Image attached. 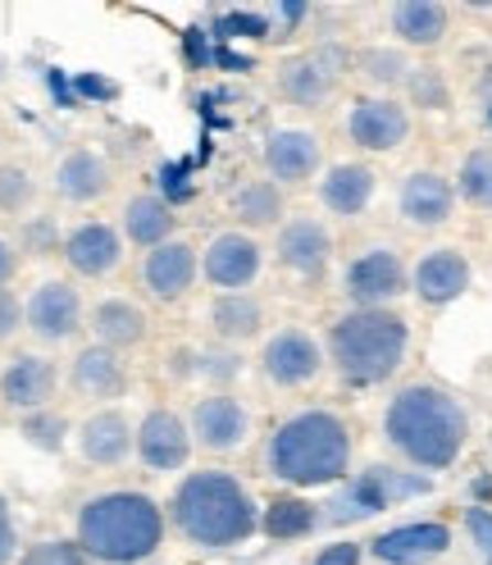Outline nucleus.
Instances as JSON below:
<instances>
[{"label":"nucleus","instance_id":"nucleus-32","mask_svg":"<svg viewBox=\"0 0 492 565\" xmlns=\"http://www.w3.org/2000/svg\"><path fill=\"white\" fill-rule=\"evenodd\" d=\"M320 524H324V511L306 492H278V498L260 502V534L269 543H301Z\"/></svg>","mask_w":492,"mask_h":565},{"label":"nucleus","instance_id":"nucleus-37","mask_svg":"<svg viewBox=\"0 0 492 565\" xmlns=\"http://www.w3.org/2000/svg\"><path fill=\"white\" fill-rule=\"evenodd\" d=\"M19 434L23 443H32L38 451H64L68 443V415H60V406H46V411H32V415H19Z\"/></svg>","mask_w":492,"mask_h":565},{"label":"nucleus","instance_id":"nucleus-8","mask_svg":"<svg viewBox=\"0 0 492 565\" xmlns=\"http://www.w3.org/2000/svg\"><path fill=\"white\" fill-rule=\"evenodd\" d=\"M256 370L278 393H306V387H314L329 370L324 338L310 333L306 324H278L260 338Z\"/></svg>","mask_w":492,"mask_h":565},{"label":"nucleus","instance_id":"nucleus-4","mask_svg":"<svg viewBox=\"0 0 492 565\" xmlns=\"http://www.w3.org/2000/svg\"><path fill=\"white\" fill-rule=\"evenodd\" d=\"M74 539L92 565H147L169 543V515L147 488H100L78 502Z\"/></svg>","mask_w":492,"mask_h":565},{"label":"nucleus","instance_id":"nucleus-24","mask_svg":"<svg viewBox=\"0 0 492 565\" xmlns=\"http://www.w3.org/2000/svg\"><path fill=\"white\" fill-rule=\"evenodd\" d=\"M456 529L447 520H406L370 539L374 565H434L451 552Z\"/></svg>","mask_w":492,"mask_h":565},{"label":"nucleus","instance_id":"nucleus-1","mask_svg":"<svg viewBox=\"0 0 492 565\" xmlns=\"http://www.w3.org/2000/svg\"><path fill=\"white\" fill-rule=\"evenodd\" d=\"M260 470L284 492H324L356 475V424L338 406H297L260 443Z\"/></svg>","mask_w":492,"mask_h":565},{"label":"nucleus","instance_id":"nucleus-9","mask_svg":"<svg viewBox=\"0 0 492 565\" xmlns=\"http://www.w3.org/2000/svg\"><path fill=\"white\" fill-rule=\"evenodd\" d=\"M406 292H410V265L388 242L361 246L342 265V297L351 310H397Z\"/></svg>","mask_w":492,"mask_h":565},{"label":"nucleus","instance_id":"nucleus-17","mask_svg":"<svg viewBox=\"0 0 492 565\" xmlns=\"http://www.w3.org/2000/svg\"><path fill=\"white\" fill-rule=\"evenodd\" d=\"M201 282V246L192 237H173L137 260V288L156 306H183Z\"/></svg>","mask_w":492,"mask_h":565},{"label":"nucleus","instance_id":"nucleus-28","mask_svg":"<svg viewBox=\"0 0 492 565\" xmlns=\"http://www.w3.org/2000/svg\"><path fill=\"white\" fill-rule=\"evenodd\" d=\"M265 324H269V310L256 292H215L205 306V333L210 342H220V347H246V342H256L265 338Z\"/></svg>","mask_w":492,"mask_h":565},{"label":"nucleus","instance_id":"nucleus-40","mask_svg":"<svg viewBox=\"0 0 492 565\" xmlns=\"http://www.w3.org/2000/svg\"><path fill=\"white\" fill-rule=\"evenodd\" d=\"M23 333V297L14 288H0V347H10Z\"/></svg>","mask_w":492,"mask_h":565},{"label":"nucleus","instance_id":"nucleus-43","mask_svg":"<svg viewBox=\"0 0 492 565\" xmlns=\"http://www.w3.org/2000/svg\"><path fill=\"white\" fill-rule=\"evenodd\" d=\"M19 265H23V252L10 233H0V288H14L19 278Z\"/></svg>","mask_w":492,"mask_h":565},{"label":"nucleus","instance_id":"nucleus-30","mask_svg":"<svg viewBox=\"0 0 492 565\" xmlns=\"http://www.w3.org/2000/svg\"><path fill=\"white\" fill-rule=\"evenodd\" d=\"M119 233L128 246H137V252L147 256L156 246L179 237V210H173L160 192H132L119 210Z\"/></svg>","mask_w":492,"mask_h":565},{"label":"nucleus","instance_id":"nucleus-22","mask_svg":"<svg viewBox=\"0 0 492 565\" xmlns=\"http://www.w3.org/2000/svg\"><path fill=\"white\" fill-rule=\"evenodd\" d=\"M74 443L92 470H119L137 456V424L124 406H92L78 419Z\"/></svg>","mask_w":492,"mask_h":565},{"label":"nucleus","instance_id":"nucleus-19","mask_svg":"<svg viewBox=\"0 0 492 565\" xmlns=\"http://www.w3.org/2000/svg\"><path fill=\"white\" fill-rule=\"evenodd\" d=\"M60 387H64V370L51 351H14L0 365V406L10 415H32L55 406Z\"/></svg>","mask_w":492,"mask_h":565},{"label":"nucleus","instance_id":"nucleus-12","mask_svg":"<svg viewBox=\"0 0 492 565\" xmlns=\"http://www.w3.org/2000/svg\"><path fill=\"white\" fill-rule=\"evenodd\" d=\"M342 132L356 151L365 156H393L402 151L410 132H415V115L402 96H383V92H361L346 100L342 115Z\"/></svg>","mask_w":492,"mask_h":565},{"label":"nucleus","instance_id":"nucleus-31","mask_svg":"<svg viewBox=\"0 0 492 565\" xmlns=\"http://www.w3.org/2000/svg\"><path fill=\"white\" fill-rule=\"evenodd\" d=\"M228 215H233V228H246V233H265V228H278L292 210H288V192L278 188L274 179H242L233 192H228Z\"/></svg>","mask_w":492,"mask_h":565},{"label":"nucleus","instance_id":"nucleus-39","mask_svg":"<svg viewBox=\"0 0 492 565\" xmlns=\"http://www.w3.org/2000/svg\"><path fill=\"white\" fill-rule=\"evenodd\" d=\"M365 556H370L365 543H356V539H338V543H324L320 552H314L310 565H365Z\"/></svg>","mask_w":492,"mask_h":565},{"label":"nucleus","instance_id":"nucleus-14","mask_svg":"<svg viewBox=\"0 0 492 565\" xmlns=\"http://www.w3.org/2000/svg\"><path fill=\"white\" fill-rule=\"evenodd\" d=\"M269 246L246 228H220L201 246V282L215 292H252L265 274Z\"/></svg>","mask_w":492,"mask_h":565},{"label":"nucleus","instance_id":"nucleus-7","mask_svg":"<svg viewBox=\"0 0 492 565\" xmlns=\"http://www.w3.org/2000/svg\"><path fill=\"white\" fill-rule=\"evenodd\" d=\"M434 492V479L419 475V470H397V466H365L351 475L324 511V520L333 524H351V520H370V515H383L388 507H402V502H415V498H429Z\"/></svg>","mask_w":492,"mask_h":565},{"label":"nucleus","instance_id":"nucleus-16","mask_svg":"<svg viewBox=\"0 0 492 565\" xmlns=\"http://www.w3.org/2000/svg\"><path fill=\"white\" fill-rule=\"evenodd\" d=\"M274 260L284 274L301 278V282H314V278H324L329 265H333V252H338V242H333V228L324 215H310V210H292V215L274 228Z\"/></svg>","mask_w":492,"mask_h":565},{"label":"nucleus","instance_id":"nucleus-36","mask_svg":"<svg viewBox=\"0 0 492 565\" xmlns=\"http://www.w3.org/2000/svg\"><path fill=\"white\" fill-rule=\"evenodd\" d=\"M38 196H42V183H38V173H32V164L0 160V215L23 220L28 210L38 205Z\"/></svg>","mask_w":492,"mask_h":565},{"label":"nucleus","instance_id":"nucleus-20","mask_svg":"<svg viewBox=\"0 0 492 565\" xmlns=\"http://www.w3.org/2000/svg\"><path fill=\"white\" fill-rule=\"evenodd\" d=\"M64 383H68V393L92 406H119V397H128V387H132V365L124 351H110L100 342H78V351L68 356Z\"/></svg>","mask_w":492,"mask_h":565},{"label":"nucleus","instance_id":"nucleus-33","mask_svg":"<svg viewBox=\"0 0 492 565\" xmlns=\"http://www.w3.org/2000/svg\"><path fill=\"white\" fill-rule=\"evenodd\" d=\"M451 183H456V201L461 205L479 210V215H492V141H479V147L461 156Z\"/></svg>","mask_w":492,"mask_h":565},{"label":"nucleus","instance_id":"nucleus-27","mask_svg":"<svg viewBox=\"0 0 492 565\" xmlns=\"http://www.w3.org/2000/svg\"><path fill=\"white\" fill-rule=\"evenodd\" d=\"M314 196L329 220H361L378 196V173L365 160H333L314 183Z\"/></svg>","mask_w":492,"mask_h":565},{"label":"nucleus","instance_id":"nucleus-15","mask_svg":"<svg viewBox=\"0 0 492 565\" xmlns=\"http://www.w3.org/2000/svg\"><path fill=\"white\" fill-rule=\"evenodd\" d=\"M192 456H196V443H192L188 411L169 406V402L147 406L142 419H137V461H142V470H151V475H188Z\"/></svg>","mask_w":492,"mask_h":565},{"label":"nucleus","instance_id":"nucleus-2","mask_svg":"<svg viewBox=\"0 0 492 565\" xmlns=\"http://www.w3.org/2000/svg\"><path fill=\"white\" fill-rule=\"evenodd\" d=\"M378 429H383L388 451L406 470H419L434 479L466 456L474 424H470V406L447 383L410 379L388 397Z\"/></svg>","mask_w":492,"mask_h":565},{"label":"nucleus","instance_id":"nucleus-35","mask_svg":"<svg viewBox=\"0 0 492 565\" xmlns=\"http://www.w3.org/2000/svg\"><path fill=\"white\" fill-rule=\"evenodd\" d=\"M402 100L410 105V115H415V110L447 115L451 105H456V92H451V78L442 74L438 64H415L410 78H406V87H402Z\"/></svg>","mask_w":492,"mask_h":565},{"label":"nucleus","instance_id":"nucleus-5","mask_svg":"<svg viewBox=\"0 0 492 565\" xmlns=\"http://www.w3.org/2000/svg\"><path fill=\"white\" fill-rule=\"evenodd\" d=\"M415 347V329L402 310H342L324 329V351H329V370L338 374L342 387H370L393 383Z\"/></svg>","mask_w":492,"mask_h":565},{"label":"nucleus","instance_id":"nucleus-42","mask_svg":"<svg viewBox=\"0 0 492 565\" xmlns=\"http://www.w3.org/2000/svg\"><path fill=\"white\" fill-rule=\"evenodd\" d=\"M14 561H19V529H14L10 498L0 492V565H14Z\"/></svg>","mask_w":492,"mask_h":565},{"label":"nucleus","instance_id":"nucleus-26","mask_svg":"<svg viewBox=\"0 0 492 565\" xmlns=\"http://www.w3.org/2000/svg\"><path fill=\"white\" fill-rule=\"evenodd\" d=\"M51 188L64 205H96L115 192V160L100 147H68L51 169Z\"/></svg>","mask_w":492,"mask_h":565},{"label":"nucleus","instance_id":"nucleus-6","mask_svg":"<svg viewBox=\"0 0 492 565\" xmlns=\"http://www.w3.org/2000/svg\"><path fill=\"white\" fill-rule=\"evenodd\" d=\"M351 60H356V51H346L338 42L292 51L274 68V92L284 105H292V110H324V105H333V96L342 92V83L351 74Z\"/></svg>","mask_w":492,"mask_h":565},{"label":"nucleus","instance_id":"nucleus-3","mask_svg":"<svg viewBox=\"0 0 492 565\" xmlns=\"http://www.w3.org/2000/svg\"><path fill=\"white\" fill-rule=\"evenodd\" d=\"M169 529L201 552H228L260 534V498L242 475L224 466L188 470L164 502Z\"/></svg>","mask_w":492,"mask_h":565},{"label":"nucleus","instance_id":"nucleus-29","mask_svg":"<svg viewBox=\"0 0 492 565\" xmlns=\"http://www.w3.org/2000/svg\"><path fill=\"white\" fill-rule=\"evenodd\" d=\"M388 32L402 51H438L451 38V6L442 0H397L388 6Z\"/></svg>","mask_w":492,"mask_h":565},{"label":"nucleus","instance_id":"nucleus-23","mask_svg":"<svg viewBox=\"0 0 492 565\" xmlns=\"http://www.w3.org/2000/svg\"><path fill=\"white\" fill-rule=\"evenodd\" d=\"M456 183H451V173L442 169H429V164H419L410 169L402 188H397V215L402 224L419 228V233H438L456 220Z\"/></svg>","mask_w":492,"mask_h":565},{"label":"nucleus","instance_id":"nucleus-13","mask_svg":"<svg viewBox=\"0 0 492 565\" xmlns=\"http://www.w3.org/2000/svg\"><path fill=\"white\" fill-rule=\"evenodd\" d=\"M260 169L278 188H306L320 183L324 173V141L306 124H269L260 137Z\"/></svg>","mask_w":492,"mask_h":565},{"label":"nucleus","instance_id":"nucleus-21","mask_svg":"<svg viewBox=\"0 0 492 565\" xmlns=\"http://www.w3.org/2000/svg\"><path fill=\"white\" fill-rule=\"evenodd\" d=\"M474 288V265L461 246H425L410 260V297L429 310H442L451 301H461Z\"/></svg>","mask_w":492,"mask_h":565},{"label":"nucleus","instance_id":"nucleus-44","mask_svg":"<svg viewBox=\"0 0 492 565\" xmlns=\"http://www.w3.org/2000/svg\"><path fill=\"white\" fill-rule=\"evenodd\" d=\"M474 110H479L483 128L492 132V64H483L479 78H474Z\"/></svg>","mask_w":492,"mask_h":565},{"label":"nucleus","instance_id":"nucleus-41","mask_svg":"<svg viewBox=\"0 0 492 565\" xmlns=\"http://www.w3.org/2000/svg\"><path fill=\"white\" fill-rule=\"evenodd\" d=\"M466 534L474 539V547L492 565V507H466Z\"/></svg>","mask_w":492,"mask_h":565},{"label":"nucleus","instance_id":"nucleus-18","mask_svg":"<svg viewBox=\"0 0 492 565\" xmlns=\"http://www.w3.org/2000/svg\"><path fill=\"white\" fill-rule=\"evenodd\" d=\"M128 256V242L119 233V224L110 220H78L60 233V260L68 265V274L83 278V282H105L124 269Z\"/></svg>","mask_w":492,"mask_h":565},{"label":"nucleus","instance_id":"nucleus-38","mask_svg":"<svg viewBox=\"0 0 492 565\" xmlns=\"http://www.w3.org/2000/svg\"><path fill=\"white\" fill-rule=\"evenodd\" d=\"M19 565H92L78 539H38L19 552Z\"/></svg>","mask_w":492,"mask_h":565},{"label":"nucleus","instance_id":"nucleus-34","mask_svg":"<svg viewBox=\"0 0 492 565\" xmlns=\"http://www.w3.org/2000/svg\"><path fill=\"white\" fill-rule=\"evenodd\" d=\"M351 68L374 87V92H383V96H402V87H406V78H410V55L402 51V46H365V51H356V60H351Z\"/></svg>","mask_w":492,"mask_h":565},{"label":"nucleus","instance_id":"nucleus-25","mask_svg":"<svg viewBox=\"0 0 492 565\" xmlns=\"http://www.w3.org/2000/svg\"><path fill=\"white\" fill-rule=\"evenodd\" d=\"M87 333L110 351H142L151 342V310L128 292H100L87 301Z\"/></svg>","mask_w":492,"mask_h":565},{"label":"nucleus","instance_id":"nucleus-11","mask_svg":"<svg viewBox=\"0 0 492 565\" xmlns=\"http://www.w3.org/2000/svg\"><path fill=\"white\" fill-rule=\"evenodd\" d=\"M192 443L205 456H237L256 438V411L246 406L237 387H220V393H196L188 406Z\"/></svg>","mask_w":492,"mask_h":565},{"label":"nucleus","instance_id":"nucleus-10","mask_svg":"<svg viewBox=\"0 0 492 565\" xmlns=\"http://www.w3.org/2000/svg\"><path fill=\"white\" fill-rule=\"evenodd\" d=\"M23 329L42 347L78 342L87 333V297L78 288V278L51 274L42 282H32V292L23 297Z\"/></svg>","mask_w":492,"mask_h":565}]
</instances>
